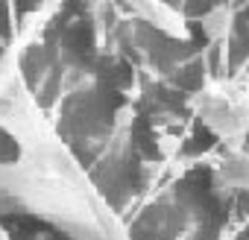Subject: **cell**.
<instances>
[{
  "mask_svg": "<svg viewBox=\"0 0 249 240\" xmlns=\"http://www.w3.org/2000/svg\"><path fill=\"white\" fill-rule=\"evenodd\" d=\"M18 158H21V144H18V138H15L9 129L0 126V164L9 167V164H18Z\"/></svg>",
  "mask_w": 249,
  "mask_h": 240,
  "instance_id": "obj_1",
  "label": "cell"
}]
</instances>
